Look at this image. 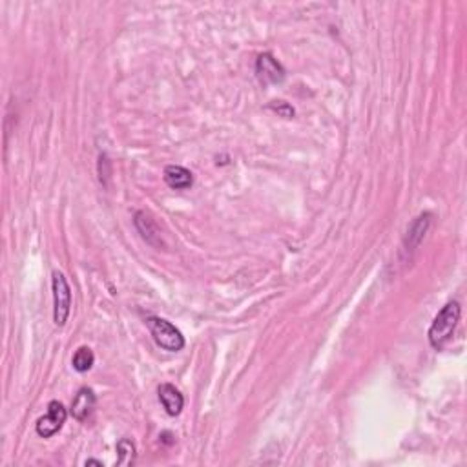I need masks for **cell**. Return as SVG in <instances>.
Wrapping results in <instances>:
<instances>
[{
	"label": "cell",
	"instance_id": "10",
	"mask_svg": "<svg viewBox=\"0 0 467 467\" xmlns=\"http://www.w3.org/2000/svg\"><path fill=\"white\" fill-rule=\"evenodd\" d=\"M95 356L91 353V349L88 347H80L75 354H73V359H71V364H73V369H75L77 373H88L91 367H94Z\"/></svg>",
	"mask_w": 467,
	"mask_h": 467
},
{
	"label": "cell",
	"instance_id": "3",
	"mask_svg": "<svg viewBox=\"0 0 467 467\" xmlns=\"http://www.w3.org/2000/svg\"><path fill=\"white\" fill-rule=\"evenodd\" d=\"M71 311V288L62 272H53V320L64 327Z\"/></svg>",
	"mask_w": 467,
	"mask_h": 467
},
{
	"label": "cell",
	"instance_id": "4",
	"mask_svg": "<svg viewBox=\"0 0 467 467\" xmlns=\"http://www.w3.org/2000/svg\"><path fill=\"white\" fill-rule=\"evenodd\" d=\"M68 418V410L66 407L62 406L61 401L53 400L47 403V413L43 416V418H38L37 422V434L38 436H43V438H50L55 433L62 429V425L66 422Z\"/></svg>",
	"mask_w": 467,
	"mask_h": 467
},
{
	"label": "cell",
	"instance_id": "6",
	"mask_svg": "<svg viewBox=\"0 0 467 467\" xmlns=\"http://www.w3.org/2000/svg\"><path fill=\"white\" fill-rule=\"evenodd\" d=\"M95 401H97V398H95V392L91 389H80L77 392V396L73 398V401H71V415H73V418L79 422L88 420L95 409Z\"/></svg>",
	"mask_w": 467,
	"mask_h": 467
},
{
	"label": "cell",
	"instance_id": "9",
	"mask_svg": "<svg viewBox=\"0 0 467 467\" xmlns=\"http://www.w3.org/2000/svg\"><path fill=\"white\" fill-rule=\"evenodd\" d=\"M135 227L141 232L142 239L150 243L154 246H161V234L157 228L156 221L148 216L147 212H137L135 214Z\"/></svg>",
	"mask_w": 467,
	"mask_h": 467
},
{
	"label": "cell",
	"instance_id": "1",
	"mask_svg": "<svg viewBox=\"0 0 467 467\" xmlns=\"http://www.w3.org/2000/svg\"><path fill=\"white\" fill-rule=\"evenodd\" d=\"M460 303L449 302L442 311L438 312V316L434 318L433 323L429 327L427 338L433 349L440 350L451 340L454 329H457L458 321H460Z\"/></svg>",
	"mask_w": 467,
	"mask_h": 467
},
{
	"label": "cell",
	"instance_id": "5",
	"mask_svg": "<svg viewBox=\"0 0 467 467\" xmlns=\"http://www.w3.org/2000/svg\"><path fill=\"white\" fill-rule=\"evenodd\" d=\"M255 73L263 84H278L285 80V68L270 53H261L255 61Z\"/></svg>",
	"mask_w": 467,
	"mask_h": 467
},
{
	"label": "cell",
	"instance_id": "13",
	"mask_svg": "<svg viewBox=\"0 0 467 467\" xmlns=\"http://www.w3.org/2000/svg\"><path fill=\"white\" fill-rule=\"evenodd\" d=\"M86 466H97V467H103V462H99V460H86Z\"/></svg>",
	"mask_w": 467,
	"mask_h": 467
},
{
	"label": "cell",
	"instance_id": "8",
	"mask_svg": "<svg viewBox=\"0 0 467 467\" xmlns=\"http://www.w3.org/2000/svg\"><path fill=\"white\" fill-rule=\"evenodd\" d=\"M157 392H159L161 403H163V407H165L168 415H181V410H183L184 406V398L179 392V389H175L172 383H163Z\"/></svg>",
	"mask_w": 467,
	"mask_h": 467
},
{
	"label": "cell",
	"instance_id": "7",
	"mask_svg": "<svg viewBox=\"0 0 467 467\" xmlns=\"http://www.w3.org/2000/svg\"><path fill=\"white\" fill-rule=\"evenodd\" d=\"M163 177H165V183L174 190H186L194 184L192 172L179 165L166 166L165 172H163Z\"/></svg>",
	"mask_w": 467,
	"mask_h": 467
},
{
	"label": "cell",
	"instance_id": "12",
	"mask_svg": "<svg viewBox=\"0 0 467 467\" xmlns=\"http://www.w3.org/2000/svg\"><path fill=\"white\" fill-rule=\"evenodd\" d=\"M272 110H276V112L283 115V117H292L294 115V110L290 108L287 103H283V101H278V104H272Z\"/></svg>",
	"mask_w": 467,
	"mask_h": 467
},
{
	"label": "cell",
	"instance_id": "2",
	"mask_svg": "<svg viewBox=\"0 0 467 467\" xmlns=\"http://www.w3.org/2000/svg\"><path fill=\"white\" fill-rule=\"evenodd\" d=\"M147 325L150 329V334L161 349L168 350V353H179L184 347V336L170 321L163 320V318L151 316L147 320Z\"/></svg>",
	"mask_w": 467,
	"mask_h": 467
},
{
	"label": "cell",
	"instance_id": "11",
	"mask_svg": "<svg viewBox=\"0 0 467 467\" xmlns=\"http://www.w3.org/2000/svg\"><path fill=\"white\" fill-rule=\"evenodd\" d=\"M135 464V445L132 440L123 438L117 444V466H133Z\"/></svg>",
	"mask_w": 467,
	"mask_h": 467
}]
</instances>
